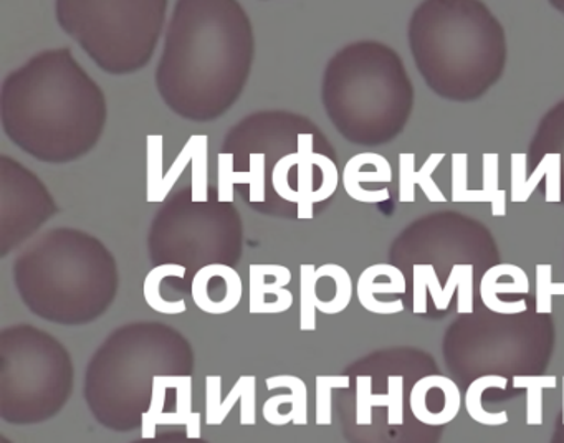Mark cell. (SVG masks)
<instances>
[{"instance_id": "cell-1", "label": "cell", "mask_w": 564, "mask_h": 443, "mask_svg": "<svg viewBox=\"0 0 564 443\" xmlns=\"http://www.w3.org/2000/svg\"><path fill=\"white\" fill-rule=\"evenodd\" d=\"M107 102L70 48L48 50L2 83V126L14 144L45 162H68L97 145Z\"/></svg>"}, {"instance_id": "cell-2", "label": "cell", "mask_w": 564, "mask_h": 443, "mask_svg": "<svg viewBox=\"0 0 564 443\" xmlns=\"http://www.w3.org/2000/svg\"><path fill=\"white\" fill-rule=\"evenodd\" d=\"M242 278L229 264H206L194 274V303L204 313H230L242 300Z\"/></svg>"}, {"instance_id": "cell-3", "label": "cell", "mask_w": 564, "mask_h": 443, "mask_svg": "<svg viewBox=\"0 0 564 443\" xmlns=\"http://www.w3.org/2000/svg\"><path fill=\"white\" fill-rule=\"evenodd\" d=\"M289 268L282 264H250V313H285L293 304Z\"/></svg>"}, {"instance_id": "cell-4", "label": "cell", "mask_w": 564, "mask_h": 443, "mask_svg": "<svg viewBox=\"0 0 564 443\" xmlns=\"http://www.w3.org/2000/svg\"><path fill=\"white\" fill-rule=\"evenodd\" d=\"M236 155L232 152H220L217 155V201L220 204H232L234 185H249L250 202L263 204L267 198V154L252 152L249 154V171H234Z\"/></svg>"}, {"instance_id": "cell-5", "label": "cell", "mask_w": 564, "mask_h": 443, "mask_svg": "<svg viewBox=\"0 0 564 443\" xmlns=\"http://www.w3.org/2000/svg\"><path fill=\"white\" fill-rule=\"evenodd\" d=\"M384 263L372 264L366 268L358 280V300L365 310L375 314H398L404 311V301H379L376 300V294L395 293L402 294L408 290L404 273H399L398 277L389 278L388 281H379Z\"/></svg>"}, {"instance_id": "cell-6", "label": "cell", "mask_w": 564, "mask_h": 443, "mask_svg": "<svg viewBox=\"0 0 564 443\" xmlns=\"http://www.w3.org/2000/svg\"><path fill=\"white\" fill-rule=\"evenodd\" d=\"M372 380L369 376L358 377V423H371V409L375 406L388 409L389 425L404 423V377L391 376L388 379V393H371Z\"/></svg>"}, {"instance_id": "cell-7", "label": "cell", "mask_w": 564, "mask_h": 443, "mask_svg": "<svg viewBox=\"0 0 564 443\" xmlns=\"http://www.w3.org/2000/svg\"><path fill=\"white\" fill-rule=\"evenodd\" d=\"M444 152H435V154H431L425 159L421 171L415 172V155L412 154V152H402V154H399V201L405 202V204L414 202L415 184L422 188L427 201H447L445 195L442 194L441 188H438V185L435 184L434 179H432V174H434L435 169L441 165V162L444 161Z\"/></svg>"}, {"instance_id": "cell-8", "label": "cell", "mask_w": 564, "mask_h": 443, "mask_svg": "<svg viewBox=\"0 0 564 443\" xmlns=\"http://www.w3.org/2000/svg\"><path fill=\"white\" fill-rule=\"evenodd\" d=\"M505 263L495 264L485 271L480 281V296L488 310L498 314H520L527 313L528 304L524 300L501 301L498 298L500 293H530V280L528 274L514 278L510 283H501L500 278L503 274Z\"/></svg>"}, {"instance_id": "cell-9", "label": "cell", "mask_w": 564, "mask_h": 443, "mask_svg": "<svg viewBox=\"0 0 564 443\" xmlns=\"http://www.w3.org/2000/svg\"><path fill=\"white\" fill-rule=\"evenodd\" d=\"M366 162V152L352 155L346 162L345 171H343V185H345L346 194L358 202L365 204H378L389 198L388 188H379V191H366L362 188V182H391L392 169L391 164L384 168H376L375 171H362Z\"/></svg>"}, {"instance_id": "cell-10", "label": "cell", "mask_w": 564, "mask_h": 443, "mask_svg": "<svg viewBox=\"0 0 564 443\" xmlns=\"http://www.w3.org/2000/svg\"><path fill=\"white\" fill-rule=\"evenodd\" d=\"M315 134L312 132H302L296 141V151L300 152L299 168V188L300 194L299 214L296 217L310 220L313 218V205L316 204V191L313 188V169L322 168L326 155L322 152H315Z\"/></svg>"}, {"instance_id": "cell-11", "label": "cell", "mask_w": 564, "mask_h": 443, "mask_svg": "<svg viewBox=\"0 0 564 443\" xmlns=\"http://www.w3.org/2000/svg\"><path fill=\"white\" fill-rule=\"evenodd\" d=\"M527 164L528 155L524 152H513L511 154V202H528L534 188L540 185L541 179L547 177L554 169L561 168L563 158H561L560 152H547L538 162L536 169H534L530 177H527Z\"/></svg>"}, {"instance_id": "cell-12", "label": "cell", "mask_w": 564, "mask_h": 443, "mask_svg": "<svg viewBox=\"0 0 564 443\" xmlns=\"http://www.w3.org/2000/svg\"><path fill=\"white\" fill-rule=\"evenodd\" d=\"M508 379L503 376H481L475 379L474 382L468 386L467 392H465V409H467L470 419L475 422L481 423V425L495 426L505 425L508 423V413L505 410L501 412H487L481 406V397L487 389H507Z\"/></svg>"}, {"instance_id": "cell-13", "label": "cell", "mask_w": 564, "mask_h": 443, "mask_svg": "<svg viewBox=\"0 0 564 443\" xmlns=\"http://www.w3.org/2000/svg\"><path fill=\"white\" fill-rule=\"evenodd\" d=\"M412 311L415 314L427 313V290L431 291L437 311H447L451 301L445 296L444 288L441 287L434 264L415 263L412 267Z\"/></svg>"}, {"instance_id": "cell-14", "label": "cell", "mask_w": 564, "mask_h": 443, "mask_svg": "<svg viewBox=\"0 0 564 443\" xmlns=\"http://www.w3.org/2000/svg\"><path fill=\"white\" fill-rule=\"evenodd\" d=\"M557 377L554 376H514V389L527 390V423H543V390L556 389Z\"/></svg>"}, {"instance_id": "cell-15", "label": "cell", "mask_w": 564, "mask_h": 443, "mask_svg": "<svg viewBox=\"0 0 564 443\" xmlns=\"http://www.w3.org/2000/svg\"><path fill=\"white\" fill-rule=\"evenodd\" d=\"M164 138L161 134H150L147 138V201L160 204L161 188L164 182Z\"/></svg>"}, {"instance_id": "cell-16", "label": "cell", "mask_w": 564, "mask_h": 443, "mask_svg": "<svg viewBox=\"0 0 564 443\" xmlns=\"http://www.w3.org/2000/svg\"><path fill=\"white\" fill-rule=\"evenodd\" d=\"M458 288L457 313H474V264L455 263L448 274L444 291L448 301H452L454 291Z\"/></svg>"}, {"instance_id": "cell-17", "label": "cell", "mask_w": 564, "mask_h": 443, "mask_svg": "<svg viewBox=\"0 0 564 443\" xmlns=\"http://www.w3.org/2000/svg\"><path fill=\"white\" fill-rule=\"evenodd\" d=\"M319 273L325 274L328 280L335 283V294L328 298L325 304L319 307V313L338 314L348 307L352 296V281L345 268L335 263H326L318 268Z\"/></svg>"}, {"instance_id": "cell-18", "label": "cell", "mask_w": 564, "mask_h": 443, "mask_svg": "<svg viewBox=\"0 0 564 443\" xmlns=\"http://www.w3.org/2000/svg\"><path fill=\"white\" fill-rule=\"evenodd\" d=\"M191 201L207 204L209 201V136L203 134L193 159Z\"/></svg>"}, {"instance_id": "cell-19", "label": "cell", "mask_w": 564, "mask_h": 443, "mask_svg": "<svg viewBox=\"0 0 564 443\" xmlns=\"http://www.w3.org/2000/svg\"><path fill=\"white\" fill-rule=\"evenodd\" d=\"M498 158L497 152L484 154V192L491 198V215L505 217L507 215V191L498 187Z\"/></svg>"}, {"instance_id": "cell-20", "label": "cell", "mask_w": 564, "mask_h": 443, "mask_svg": "<svg viewBox=\"0 0 564 443\" xmlns=\"http://www.w3.org/2000/svg\"><path fill=\"white\" fill-rule=\"evenodd\" d=\"M300 288H302V331H313L316 327V268L315 264L300 267Z\"/></svg>"}, {"instance_id": "cell-21", "label": "cell", "mask_w": 564, "mask_h": 443, "mask_svg": "<svg viewBox=\"0 0 564 443\" xmlns=\"http://www.w3.org/2000/svg\"><path fill=\"white\" fill-rule=\"evenodd\" d=\"M553 274V267L547 263L536 264V313L551 314L553 313L554 294H563L564 283H554L551 280Z\"/></svg>"}, {"instance_id": "cell-22", "label": "cell", "mask_w": 564, "mask_h": 443, "mask_svg": "<svg viewBox=\"0 0 564 443\" xmlns=\"http://www.w3.org/2000/svg\"><path fill=\"white\" fill-rule=\"evenodd\" d=\"M200 139H203V134H194L187 139L186 145H184L183 151L177 154V158L174 159L173 164H171L170 171L164 175L163 188H161V198L166 201L167 195L173 191L176 182L180 181L183 172L186 171L187 164L193 162L194 154H196L197 148H199Z\"/></svg>"}, {"instance_id": "cell-23", "label": "cell", "mask_w": 564, "mask_h": 443, "mask_svg": "<svg viewBox=\"0 0 564 443\" xmlns=\"http://www.w3.org/2000/svg\"><path fill=\"white\" fill-rule=\"evenodd\" d=\"M563 423H564V377H563Z\"/></svg>"}]
</instances>
